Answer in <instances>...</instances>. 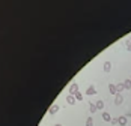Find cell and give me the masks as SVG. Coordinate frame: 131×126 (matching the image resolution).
<instances>
[{
	"mask_svg": "<svg viewBox=\"0 0 131 126\" xmlns=\"http://www.w3.org/2000/svg\"><path fill=\"white\" fill-rule=\"evenodd\" d=\"M77 92H78V86H77L75 83H72L71 87H69V95H75Z\"/></svg>",
	"mask_w": 131,
	"mask_h": 126,
	"instance_id": "6da1fadb",
	"label": "cell"
},
{
	"mask_svg": "<svg viewBox=\"0 0 131 126\" xmlns=\"http://www.w3.org/2000/svg\"><path fill=\"white\" fill-rule=\"evenodd\" d=\"M122 102H124V98H122V95H121V93L115 95V104H116V105H121Z\"/></svg>",
	"mask_w": 131,
	"mask_h": 126,
	"instance_id": "7a4b0ae2",
	"label": "cell"
},
{
	"mask_svg": "<svg viewBox=\"0 0 131 126\" xmlns=\"http://www.w3.org/2000/svg\"><path fill=\"white\" fill-rule=\"evenodd\" d=\"M75 96H74V95H68L66 96V102H68V104H69V105H74V104H75Z\"/></svg>",
	"mask_w": 131,
	"mask_h": 126,
	"instance_id": "3957f363",
	"label": "cell"
},
{
	"mask_svg": "<svg viewBox=\"0 0 131 126\" xmlns=\"http://www.w3.org/2000/svg\"><path fill=\"white\" fill-rule=\"evenodd\" d=\"M118 123L121 125V126H125V125H127V116H121V117H118Z\"/></svg>",
	"mask_w": 131,
	"mask_h": 126,
	"instance_id": "277c9868",
	"label": "cell"
},
{
	"mask_svg": "<svg viewBox=\"0 0 131 126\" xmlns=\"http://www.w3.org/2000/svg\"><path fill=\"white\" fill-rule=\"evenodd\" d=\"M86 95H96V89L94 87V86H89V87H87V90H86Z\"/></svg>",
	"mask_w": 131,
	"mask_h": 126,
	"instance_id": "5b68a950",
	"label": "cell"
},
{
	"mask_svg": "<svg viewBox=\"0 0 131 126\" xmlns=\"http://www.w3.org/2000/svg\"><path fill=\"white\" fill-rule=\"evenodd\" d=\"M109 90L112 95H118V89H116V84H110L109 86Z\"/></svg>",
	"mask_w": 131,
	"mask_h": 126,
	"instance_id": "8992f818",
	"label": "cell"
},
{
	"mask_svg": "<svg viewBox=\"0 0 131 126\" xmlns=\"http://www.w3.org/2000/svg\"><path fill=\"white\" fill-rule=\"evenodd\" d=\"M57 111H59V105H51V107H50V110H48L50 114H56Z\"/></svg>",
	"mask_w": 131,
	"mask_h": 126,
	"instance_id": "52a82bcc",
	"label": "cell"
},
{
	"mask_svg": "<svg viewBox=\"0 0 131 126\" xmlns=\"http://www.w3.org/2000/svg\"><path fill=\"white\" fill-rule=\"evenodd\" d=\"M102 119H104L106 122H112V117H110V114L107 113V111H104V113H102Z\"/></svg>",
	"mask_w": 131,
	"mask_h": 126,
	"instance_id": "ba28073f",
	"label": "cell"
},
{
	"mask_svg": "<svg viewBox=\"0 0 131 126\" xmlns=\"http://www.w3.org/2000/svg\"><path fill=\"white\" fill-rule=\"evenodd\" d=\"M89 110H90V113L94 114V113H95L96 110H98V108H96V105L94 104V102H89Z\"/></svg>",
	"mask_w": 131,
	"mask_h": 126,
	"instance_id": "9c48e42d",
	"label": "cell"
},
{
	"mask_svg": "<svg viewBox=\"0 0 131 126\" xmlns=\"http://www.w3.org/2000/svg\"><path fill=\"white\" fill-rule=\"evenodd\" d=\"M110 69H112V63L110 62H106L104 63V71L106 72H110Z\"/></svg>",
	"mask_w": 131,
	"mask_h": 126,
	"instance_id": "30bf717a",
	"label": "cell"
},
{
	"mask_svg": "<svg viewBox=\"0 0 131 126\" xmlns=\"http://www.w3.org/2000/svg\"><path fill=\"white\" fill-rule=\"evenodd\" d=\"M124 86H125V89H131V80L128 78V80H125V81H124Z\"/></svg>",
	"mask_w": 131,
	"mask_h": 126,
	"instance_id": "8fae6325",
	"label": "cell"
},
{
	"mask_svg": "<svg viewBox=\"0 0 131 126\" xmlns=\"http://www.w3.org/2000/svg\"><path fill=\"white\" fill-rule=\"evenodd\" d=\"M86 126H94V119L92 117H87L86 119Z\"/></svg>",
	"mask_w": 131,
	"mask_h": 126,
	"instance_id": "7c38bea8",
	"label": "cell"
},
{
	"mask_svg": "<svg viewBox=\"0 0 131 126\" xmlns=\"http://www.w3.org/2000/svg\"><path fill=\"white\" fill-rule=\"evenodd\" d=\"M95 105H96V108H98V110H102V108H104V102H102V101H98Z\"/></svg>",
	"mask_w": 131,
	"mask_h": 126,
	"instance_id": "4fadbf2b",
	"label": "cell"
},
{
	"mask_svg": "<svg viewBox=\"0 0 131 126\" xmlns=\"http://www.w3.org/2000/svg\"><path fill=\"white\" fill-rule=\"evenodd\" d=\"M74 96H75V99H77V101H83V95H81V92H77V93L74 95Z\"/></svg>",
	"mask_w": 131,
	"mask_h": 126,
	"instance_id": "5bb4252c",
	"label": "cell"
},
{
	"mask_svg": "<svg viewBox=\"0 0 131 126\" xmlns=\"http://www.w3.org/2000/svg\"><path fill=\"white\" fill-rule=\"evenodd\" d=\"M116 89H118V93H121V92L125 89V86H124V83L122 84H116Z\"/></svg>",
	"mask_w": 131,
	"mask_h": 126,
	"instance_id": "9a60e30c",
	"label": "cell"
},
{
	"mask_svg": "<svg viewBox=\"0 0 131 126\" xmlns=\"http://www.w3.org/2000/svg\"><path fill=\"white\" fill-rule=\"evenodd\" d=\"M112 125H118V119H112Z\"/></svg>",
	"mask_w": 131,
	"mask_h": 126,
	"instance_id": "2e32d148",
	"label": "cell"
},
{
	"mask_svg": "<svg viewBox=\"0 0 131 126\" xmlns=\"http://www.w3.org/2000/svg\"><path fill=\"white\" fill-rule=\"evenodd\" d=\"M127 48H128V50H130V51H131V42H130V41H128V42H127Z\"/></svg>",
	"mask_w": 131,
	"mask_h": 126,
	"instance_id": "e0dca14e",
	"label": "cell"
},
{
	"mask_svg": "<svg viewBox=\"0 0 131 126\" xmlns=\"http://www.w3.org/2000/svg\"><path fill=\"white\" fill-rule=\"evenodd\" d=\"M56 126H62V125H56Z\"/></svg>",
	"mask_w": 131,
	"mask_h": 126,
	"instance_id": "ac0fdd59",
	"label": "cell"
}]
</instances>
